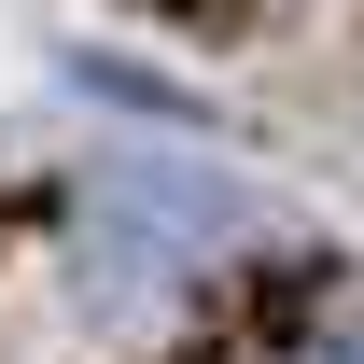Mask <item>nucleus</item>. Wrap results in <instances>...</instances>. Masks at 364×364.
<instances>
[{
	"instance_id": "nucleus-1",
	"label": "nucleus",
	"mask_w": 364,
	"mask_h": 364,
	"mask_svg": "<svg viewBox=\"0 0 364 364\" xmlns=\"http://www.w3.org/2000/svg\"><path fill=\"white\" fill-rule=\"evenodd\" d=\"M267 364H364V294H350V309H322L309 336H280Z\"/></svg>"
}]
</instances>
